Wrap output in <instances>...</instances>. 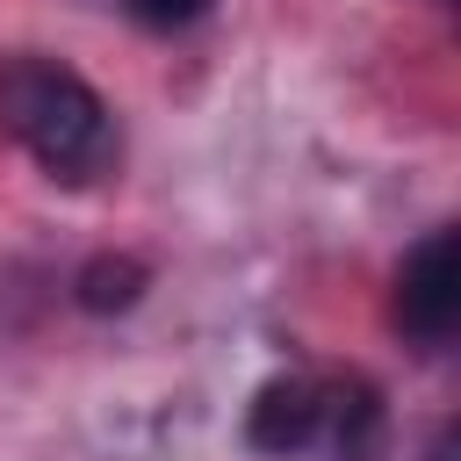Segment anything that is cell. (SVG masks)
<instances>
[{"label":"cell","mask_w":461,"mask_h":461,"mask_svg":"<svg viewBox=\"0 0 461 461\" xmlns=\"http://www.w3.org/2000/svg\"><path fill=\"white\" fill-rule=\"evenodd\" d=\"M0 137L22 144L65 187H86V180H101L115 166L108 101L79 72H65L50 58H7L0 65Z\"/></svg>","instance_id":"cell-1"},{"label":"cell","mask_w":461,"mask_h":461,"mask_svg":"<svg viewBox=\"0 0 461 461\" xmlns=\"http://www.w3.org/2000/svg\"><path fill=\"white\" fill-rule=\"evenodd\" d=\"M389 317L411 346H447L454 324H461V238L439 223L425 230L403 267H396V295H389Z\"/></svg>","instance_id":"cell-2"},{"label":"cell","mask_w":461,"mask_h":461,"mask_svg":"<svg viewBox=\"0 0 461 461\" xmlns=\"http://www.w3.org/2000/svg\"><path fill=\"white\" fill-rule=\"evenodd\" d=\"M317 432H324V375H274L252 389V403H245L252 454L295 461V454H317Z\"/></svg>","instance_id":"cell-3"},{"label":"cell","mask_w":461,"mask_h":461,"mask_svg":"<svg viewBox=\"0 0 461 461\" xmlns=\"http://www.w3.org/2000/svg\"><path fill=\"white\" fill-rule=\"evenodd\" d=\"M144 288H151V267L130 259V252H94V259L72 274V303H79L86 317H115V310H130Z\"/></svg>","instance_id":"cell-4"},{"label":"cell","mask_w":461,"mask_h":461,"mask_svg":"<svg viewBox=\"0 0 461 461\" xmlns=\"http://www.w3.org/2000/svg\"><path fill=\"white\" fill-rule=\"evenodd\" d=\"M144 29H187V22H202L216 0H122Z\"/></svg>","instance_id":"cell-5"},{"label":"cell","mask_w":461,"mask_h":461,"mask_svg":"<svg viewBox=\"0 0 461 461\" xmlns=\"http://www.w3.org/2000/svg\"><path fill=\"white\" fill-rule=\"evenodd\" d=\"M425 461H454V425H439V432H432V447H425Z\"/></svg>","instance_id":"cell-6"}]
</instances>
